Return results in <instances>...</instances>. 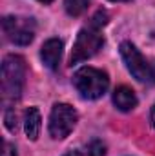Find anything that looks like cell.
Instances as JSON below:
<instances>
[{
    "mask_svg": "<svg viewBox=\"0 0 155 156\" xmlns=\"http://www.w3.org/2000/svg\"><path fill=\"white\" fill-rule=\"evenodd\" d=\"M2 105L11 109L22 96L26 82V62L18 55H7L2 62Z\"/></svg>",
    "mask_w": 155,
    "mask_h": 156,
    "instance_id": "cell-1",
    "label": "cell"
},
{
    "mask_svg": "<svg viewBox=\"0 0 155 156\" xmlns=\"http://www.w3.org/2000/svg\"><path fill=\"white\" fill-rule=\"evenodd\" d=\"M73 85L84 100H99L110 87L108 73L97 67H80L73 75Z\"/></svg>",
    "mask_w": 155,
    "mask_h": 156,
    "instance_id": "cell-2",
    "label": "cell"
},
{
    "mask_svg": "<svg viewBox=\"0 0 155 156\" xmlns=\"http://www.w3.org/2000/svg\"><path fill=\"white\" fill-rule=\"evenodd\" d=\"M104 45V37L100 35V27L91 24L84 29H80L77 35V40L73 44V51H71V56H70V64L75 66L80 64L91 56H95Z\"/></svg>",
    "mask_w": 155,
    "mask_h": 156,
    "instance_id": "cell-3",
    "label": "cell"
},
{
    "mask_svg": "<svg viewBox=\"0 0 155 156\" xmlns=\"http://www.w3.org/2000/svg\"><path fill=\"white\" fill-rule=\"evenodd\" d=\"M120 56L135 80L142 83H155V62H150L148 58H144L131 42L120 44Z\"/></svg>",
    "mask_w": 155,
    "mask_h": 156,
    "instance_id": "cell-4",
    "label": "cell"
},
{
    "mask_svg": "<svg viewBox=\"0 0 155 156\" xmlns=\"http://www.w3.org/2000/svg\"><path fill=\"white\" fill-rule=\"evenodd\" d=\"M2 31L11 44L29 45L35 38L37 24L31 16H4L2 18Z\"/></svg>",
    "mask_w": 155,
    "mask_h": 156,
    "instance_id": "cell-5",
    "label": "cell"
},
{
    "mask_svg": "<svg viewBox=\"0 0 155 156\" xmlns=\"http://www.w3.org/2000/svg\"><path fill=\"white\" fill-rule=\"evenodd\" d=\"M78 115L70 104H55L49 115V136L53 140H64L77 125Z\"/></svg>",
    "mask_w": 155,
    "mask_h": 156,
    "instance_id": "cell-6",
    "label": "cell"
},
{
    "mask_svg": "<svg viewBox=\"0 0 155 156\" xmlns=\"http://www.w3.org/2000/svg\"><path fill=\"white\" fill-rule=\"evenodd\" d=\"M62 47H64V44L59 38H49L44 42V45L40 49V58L47 69H51V71L59 69V64L62 58Z\"/></svg>",
    "mask_w": 155,
    "mask_h": 156,
    "instance_id": "cell-7",
    "label": "cell"
},
{
    "mask_svg": "<svg viewBox=\"0 0 155 156\" xmlns=\"http://www.w3.org/2000/svg\"><path fill=\"white\" fill-rule=\"evenodd\" d=\"M113 104H115V107L119 111L128 113V111H131V109L137 107L139 100H137V94H135V91L131 87L119 85L115 91H113Z\"/></svg>",
    "mask_w": 155,
    "mask_h": 156,
    "instance_id": "cell-8",
    "label": "cell"
},
{
    "mask_svg": "<svg viewBox=\"0 0 155 156\" xmlns=\"http://www.w3.org/2000/svg\"><path fill=\"white\" fill-rule=\"evenodd\" d=\"M42 118H40V111L37 107H29L24 115V131H26V136L29 140H37L40 134V127H42Z\"/></svg>",
    "mask_w": 155,
    "mask_h": 156,
    "instance_id": "cell-9",
    "label": "cell"
},
{
    "mask_svg": "<svg viewBox=\"0 0 155 156\" xmlns=\"http://www.w3.org/2000/svg\"><path fill=\"white\" fill-rule=\"evenodd\" d=\"M89 7V0H64V9L70 16H80Z\"/></svg>",
    "mask_w": 155,
    "mask_h": 156,
    "instance_id": "cell-10",
    "label": "cell"
},
{
    "mask_svg": "<svg viewBox=\"0 0 155 156\" xmlns=\"http://www.w3.org/2000/svg\"><path fill=\"white\" fill-rule=\"evenodd\" d=\"M88 154L89 156H106V145L100 140H91L88 144Z\"/></svg>",
    "mask_w": 155,
    "mask_h": 156,
    "instance_id": "cell-11",
    "label": "cell"
},
{
    "mask_svg": "<svg viewBox=\"0 0 155 156\" xmlns=\"http://www.w3.org/2000/svg\"><path fill=\"white\" fill-rule=\"evenodd\" d=\"M4 120H6L7 131H9V133H17V113H15V109H7Z\"/></svg>",
    "mask_w": 155,
    "mask_h": 156,
    "instance_id": "cell-12",
    "label": "cell"
},
{
    "mask_svg": "<svg viewBox=\"0 0 155 156\" xmlns=\"http://www.w3.org/2000/svg\"><path fill=\"white\" fill-rule=\"evenodd\" d=\"M2 156H17L15 145H11L9 142H4V153H2Z\"/></svg>",
    "mask_w": 155,
    "mask_h": 156,
    "instance_id": "cell-13",
    "label": "cell"
},
{
    "mask_svg": "<svg viewBox=\"0 0 155 156\" xmlns=\"http://www.w3.org/2000/svg\"><path fill=\"white\" fill-rule=\"evenodd\" d=\"M64 156H84L80 151H70V153H66Z\"/></svg>",
    "mask_w": 155,
    "mask_h": 156,
    "instance_id": "cell-14",
    "label": "cell"
},
{
    "mask_svg": "<svg viewBox=\"0 0 155 156\" xmlns=\"http://www.w3.org/2000/svg\"><path fill=\"white\" fill-rule=\"evenodd\" d=\"M152 125L155 127V105H153V109H152Z\"/></svg>",
    "mask_w": 155,
    "mask_h": 156,
    "instance_id": "cell-15",
    "label": "cell"
},
{
    "mask_svg": "<svg viewBox=\"0 0 155 156\" xmlns=\"http://www.w3.org/2000/svg\"><path fill=\"white\" fill-rule=\"evenodd\" d=\"M39 2H42V4H51L53 0H39Z\"/></svg>",
    "mask_w": 155,
    "mask_h": 156,
    "instance_id": "cell-16",
    "label": "cell"
},
{
    "mask_svg": "<svg viewBox=\"0 0 155 156\" xmlns=\"http://www.w3.org/2000/svg\"><path fill=\"white\" fill-rule=\"evenodd\" d=\"M112 2H126V0H112Z\"/></svg>",
    "mask_w": 155,
    "mask_h": 156,
    "instance_id": "cell-17",
    "label": "cell"
}]
</instances>
